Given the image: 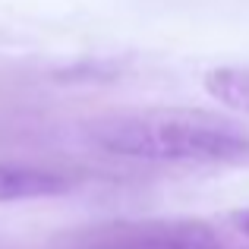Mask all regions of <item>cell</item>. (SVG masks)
I'll return each mask as SVG.
<instances>
[{"label":"cell","mask_w":249,"mask_h":249,"mask_svg":"<svg viewBox=\"0 0 249 249\" xmlns=\"http://www.w3.org/2000/svg\"><path fill=\"white\" fill-rule=\"evenodd\" d=\"M85 142L110 158L161 167H249V129L208 110H136L85 126Z\"/></svg>","instance_id":"obj_1"},{"label":"cell","mask_w":249,"mask_h":249,"mask_svg":"<svg viewBox=\"0 0 249 249\" xmlns=\"http://www.w3.org/2000/svg\"><path fill=\"white\" fill-rule=\"evenodd\" d=\"M54 249H224L212 224L189 218L107 221L73 231Z\"/></svg>","instance_id":"obj_2"},{"label":"cell","mask_w":249,"mask_h":249,"mask_svg":"<svg viewBox=\"0 0 249 249\" xmlns=\"http://www.w3.org/2000/svg\"><path fill=\"white\" fill-rule=\"evenodd\" d=\"M70 186L63 174L32 164H13L0 161V202H25V199H41V196H57Z\"/></svg>","instance_id":"obj_3"},{"label":"cell","mask_w":249,"mask_h":249,"mask_svg":"<svg viewBox=\"0 0 249 249\" xmlns=\"http://www.w3.org/2000/svg\"><path fill=\"white\" fill-rule=\"evenodd\" d=\"M205 91L214 101L233 110L249 114V70L246 67H221L205 76Z\"/></svg>","instance_id":"obj_4"},{"label":"cell","mask_w":249,"mask_h":249,"mask_svg":"<svg viewBox=\"0 0 249 249\" xmlns=\"http://www.w3.org/2000/svg\"><path fill=\"white\" fill-rule=\"evenodd\" d=\"M231 224L237 227L243 237H249V208H240V212H233V214H231Z\"/></svg>","instance_id":"obj_5"}]
</instances>
